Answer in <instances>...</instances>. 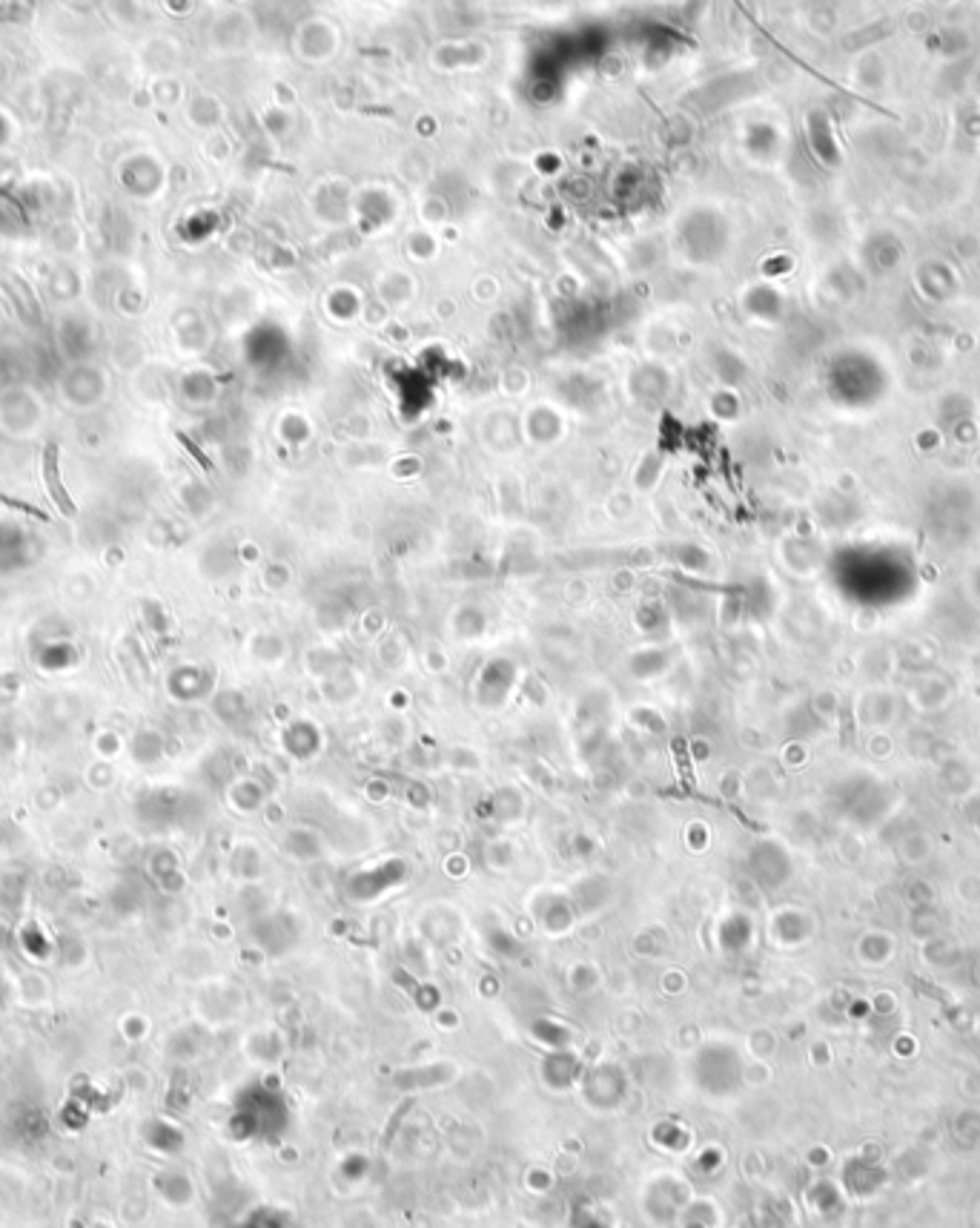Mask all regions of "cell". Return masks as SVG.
<instances>
[{
    "label": "cell",
    "instance_id": "1",
    "mask_svg": "<svg viewBox=\"0 0 980 1228\" xmlns=\"http://www.w3.org/2000/svg\"><path fill=\"white\" fill-rule=\"evenodd\" d=\"M405 876H408L405 861H399V858H388V861H379V864H376V867H370V870L356 873V876L350 879V893L356 890V902H370V890H373V884H376V896H382L385 890L396 887V884H402Z\"/></svg>",
    "mask_w": 980,
    "mask_h": 1228
},
{
    "label": "cell",
    "instance_id": "2",
    "mask_svg": "<svg viewBox=\"0 0 980 1228\" xmlns=\"http://www.w3.org/2000/svg\"><path fill=\"white\" fill-rule=\"evenodd\" d=\"M44 477L52 500L58 503V509L64 511V514H75V506H72V500H69L67 488L61 486V477H58V445H46L44 448Z\"/></svg>",
    "mask_w": 980,
    "mask_h": 1228
}]
</instances>
